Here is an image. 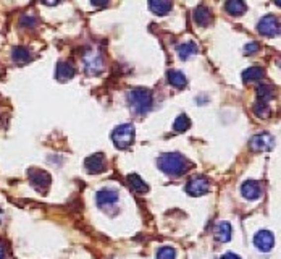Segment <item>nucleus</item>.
Returning a JSON list of instances; mask_svg holds the SVG:
<instances>
[{
    "instance_id": "obj_1",
    "label": "nucleus",
    "mask_w": 281,
    "mask_h": 259,
    "mask_svg": "<svg viewBox=\"0 0 281 259\" xmlns=\"http://www.w3.org/2000/svg\"><path fill=\"white\" fill-rule=\"evenodd\" d=\"M157 165L163 174L170 177H180L192 167V164L180 152H165L157 160Z\"/></svg>"
},
{
    "instance_id": "obj_2",
    "label": "nucleus",
    "mask_w": 281,
    "mask_h": 259,
    "mask_svg": "<svg viewBox=\"0 0 281 259\" xmlns=\"http://www.w3.org/2000/svg\"><path fill=\"white\" fill-rule=\"evenodd\" d=\"M128 101L138 115H145L152 109V94L144 88H136L128 92Z\"/></svg>"
},
{
    "instance_id": "obj_3",
    "label": "nucleus",
    "mask_w": 281,
    "mask_h": 259,
    "mask_svg": "<svg viewBox=\"0 0 281 259\" xmlns=\"http://www.w3.org/2000/svg\"><path fill=\"white\" fill-rule=\"evenodd\" d=\"M112 141L118 149H128L134 141V127L131 123L117 127L112 133Z\"/></svg>"
},
{
    "instance_id": "obj_4",
    "label": "nucleus",
    "mask_w": 281,
    "mask_h": 259,
    "mask_svg": "<svg viewBox=\"0 0 281 259\" xmlns=\"http://www.w3.org/2000/svg\"><path fill=\"white\" fill-rule=\"evenodd\" d=\"M249 147L254 152H267L272 151L275 147V138L272 136L270 133H260L255 134V136L250 138L249 141Z\"/></svg>"
},
{
    "instance_id": "obj_5",
    "label": "nucleus",
    "mask_w": 281,
    "mask_h": 259,
    "mask_svg": "<svg viewBox=\"0 0 281 259\" xmlns=\"http://www.w3.org/2000/svg\"><path fill=\"white\" fill-rule=\"evenodd\" d=\"M28 177H29V183H31L38 191H41V193H42V191H47V188L50 187L52 178L46 170L29 169L28 170Z\"/></svg>"
},
{
    "instance_id": "obj_6",
    "label": "nucleus",
    "mask_w": 281,
    "mask_h": 259,
    "mask_svg": "<svg viewBox=\"0 0 281 259\" xmlns=\"http://www.w3.org/2000/svg\"><path fill=\"white\" fill-rule=\"evenodd\" d=\"M209 190H210V183L202 175L192 177L191 180L187 182V185H186V193L189 196H194V198L207 194V193H209Z\"/></svg>"
},
{
    "instance_id": "obj_7",
    "label": "nucleus",
    "mask_w": 281,
    "mask_h": 259,
    "mask_svg": "<svg viewBox=\"0 0 281 259\" xmlns=\"http://www.w3.org/2000/svg\"><path fill=\"white\" fill-rule=\"evenodd\" d=\"M259 33L267 36V38H275L280 34V21L277 16L267 15L259 21Z\"/></svg>"
},
{
    "instance_id": "obj_8",
    "label": "nucleus",
    "mask_w": 281,
    "mask_h": 259,
    "mask_svg": "<svg viewBox=\"0 0 281 259\" xmlns=\"http://www.w3.org/2000/svg\"><path fill=\"white\" fill-rule=\"evenodd\" d=\"M84 167H86L88 174H102L107 169V162H105V156L102 152H95L93 156H89L86 160H84Z\"/></svg>"
},
{
    "instance_id": "obj_9",
    "label": "nucleus",
    "mask_w": 281,
    "mask_h": 259,
    "mask_svg": "<svg viewBox=\"0 0 281 259\" xmlns=\"http://www.w3.org/2000/svg\"><path fill=\"white\" fill-rule=\"evenodd\" d=\"M254 246L260 253H268L273 250L275 246V237L272 232L268 230H259L254 235Z\"/></svg>"
},
{
    "instance_id": "obj_10",
    "label": "nucleus",
    "mask_w": 281,
    "mask_h": 259,
    "mask_svg": "<svg viewBox=\"0 0 281 259\" xmlns=\"http://www.w3.org/2000/svg\"><path fill=\"white\" fill-rule=\"evenodd\" d=\"M84 65H86V70L89 75H99L102 71V57L97 52L91 51L84 55Z\"/></svg>"
},
{
    "instance_id": "obj_11",
    "label": "nucleus",
    "mask_w": 281,
    "mask_h": 259,
    "mask_svg": "<svg viewBox=\"0 0 281 259\" xmlns=\"http://www.w3.org/2000/svg\"><path fill=\"white\" fill-rule=\"evenodd\" d=\"M241 194L246 198L247 201H255L262 196V188L260 183L255 180H246L241 187Z\"/></svg>"
},
{
    "instance_id": "obj_12",
    "label": "nucleus",
    "mask_w": 281,
    "mask_h": 259,
    "mask_svg": "<svg viewBox=\"0 0 281 259\" xmlns=\"http://www.w3.org/2000/svg\"><path fill=\"white\" fill-rule=\"evenodd\" d=\"M118 191L115 190H100L97 191L95 194V199H97V204L99 207H108V206H113L115 202L118 201Z\"/></svg>"
},
{
    "instance_id": "obj_13",
    "label": "nucleus",
    "mask_w": 281,
    "mask_h": 259,
    "mask_svg": "<svg viewBox=\"0 0 281 259\" xmlns=\"http://www.w3.org/2000/svg\"><path fill=\"white\" fill-rule=\"evenodd\" d=\"M76 68L71 62H58L57 65V79L58 81H68L75 76Z\"/></svg>"
},
{
    "instance_id": "obj_14",
    "label": "nucleus",
    "mask_w": 281,
    "mask_h": 259,
    "mask_svg": "<svg viewBox=\"0 0 281 259\" xmlns=\"http://www.w3.org/2000/svg\"><path fill=\"white\" fill-rule=\"evenodd\" d=\"M233 235V229H231L230 222H218L215 225V238L220 243H228Z\"/></svg>"
},
{
    "instance_id": "obj_15",
    "label": "nucleus",
    "mask_w": 281,
    "mask_h": 259,
    "mask_svg": "<svg viewBox=\"0 0 281 259\" xmlns=\"http://www.w3.org/2000/svg\"><path fill=\"white\" fill-rule=\"evenodd\" d=\"M173 7L172 0H149V8L154 11L155 15H167Z\"/></svg>"
},
{
    "instance_id": "obj_16",
    "label": "nucleus",
    "mask_w": 281,
    "mask_h": 259,
    "mask_svg": "<svg viewBox=\"0 0 281 259\" xmlns=\"http://www.w3.org/2000/svg\"><path fill=\"white\" fill-rule=\"evenodd\" d=\"M192 16H194V21L199 24V26H207L210 23V10L204 7V5H199L195 7L192 11Z\"/></svg>"
},
{
    "instance_id": "obj_17",
    "label": "nucleus",
    "mask_w": 281,
    "mask_h": 259,
    "mask_svg": "<svg viewBox=\"0 0 281 259\" xmlns=\"http://www.w3.org/2000/svg\"><path fill=\"white\" fill-rule=\"evenodd\" d=\"M128 185H130V188L133 191H136V193H140V194L147 193V191H149V185L145 183L139 175H136V174L128 175Z\"/></svg>"
},
{
    "instance_id": "obj_18",
    "label": "nucleus",
    "mask_w": 281,
    "mask_h": 259,
    "mask_svg": "<svg viewBox=\"0 0 281 259\" xmlns=\"http://www.w3.org/2000/svg\"><path fill=\"white\" fill-rule=\"evenodd\" d=\"M199 52V47L195 42H185V44H181L178 46V55H180V59L181 60H187V59H191L192 55H195Z\"/></svg>"
},
{
    "instance_id": "obj_19",
    "label": "nucleus",
    "mask_w": 281,
    "mask_h": 259,
    "mask_svg": "<svg viewBox=\"0 0 281 259\" xmlns=\"http://www.w3.org/2000/svg\"><path fill=\"white\" fill-rule=\"evenodd\" d=\"M225 8H227V11L230 15L233 16H239L242 13H246V3L242 2V0H228L227 3H225Z\"/></svg>"
},
{
    "instance_id": "obj_20",
    "label": "nucleus",
    "mask_w": 281,
    "mask_h": 259,
    "mask_svg": "<svg viewBox=\"0 0 281 259\" xmlns=\"http://www.w3.org/2000/svg\"><path fill=\"white\" fill-rule=\"evenodd\" d=\"M265 76V71L260 68V66H250L246 71L242 73V79L246 83H252V81H260L262 78Z\"/></svg>"
},
{
    "instance_id": "obj_21",
    "label": "nucleus",
    "mask_w": 281,
    "mask_h": 259,
    "mask_svg": "<svg viewBox=\"0 0 281 259\" xmlns=\"http://www.w3.org/2000/svg\"><path fill=\"white\" fill-rule=\"evenodd\" d=\"M11 59H13L16 64H28L33 57H31V52H29L26 47L18 46L11 51Z\"/></svg>"
},
{
    "instance_id": "obj_22",
    "label": "nucleus",
    "mask_w": 281,
    "mask_h": 259,
    "mask_svg": "<svg viewBox=\"0 0 281 259\" xmlns=\"http://www.w3.org/2000/svg\"><path fill=\"white\" fill-rule=\"evenodd\" d=\"M168 81L172 86H175V88H178V89H183L186 86V76L183 75L181 71L178 70H172V71H168Z\"/></svg>"
},
{
    "instance_id": "obj_23",
    "label": "nucleus",
    "mask_w": 281,
    "mask_h": 259,
    "mask_svg": "<svg viewBox=\"0 0 281 259\" xmlns=\"http://www.w3.org/2000/svg\"><path fill=\"white\" fill-rule=\"evenodd\" d=\"M252 110H254V114L259 117V119H268V117L272 115V109L268 107V104L264 102V101H257V102H255Z\"/></svg>"
},
{
    "instance_id": "obj_24",
    "label": "nucleus",
    "mask_w": 281,
    "mask_h": 259,
    "mask_svg": "<svg viewBox=\"0 0 281 259\" xmlns=\"http://www.w3.org/2000/svg\"><path fill=\"white\" fill-rule=\"evenodd\" d=\"M257 96H259V101H264V102H268L272 101L275 97V89L273 86L270 84H262L257 88Z\"/></svg>"
},
{
    "instance_id": "obj_25",
    "label": "nucleus",
    "mask_w": 281,
    "mask_h": 259,
    "mask_svg": "<svg viewBox=\"0 0 281 259\" xmlns=\"http://www.w3.org/2000/svg\"><path fill=\"white\" fill-rule=\"evenodd\" d=\"M189 127H191V120L187 119V115H180L173 123V130L178 133L186 131V130H189Z\"/></svg>"
},
{
    "instance_id": "obj_26",
    "label": "nucleus",
    "mask_w": 281,
    "mask_h": 259,
    "mask_svg": "<svg viewBox=\"0 0 281 259\" xmlns=\"http://www.w3.org/2000/svg\"><path fill=\"white\" fill-rule=\"evenodd\" d=\"M176 258V251L172 246H163L157 251V258L155 259H175Z\"/></svg>"
},
{
    "instance_id": "obj_27",
    "label": "nucleus",
    "mask_w": 281,
    "mask_h": 259,
    "mask_svg": "<svg viewBox=\"0 0 281 259\" xmlns=\"http://www.w3.org/2000/svg\"><path fill=\"white\" fill-rule=\"evenodd\" d=\"M21 26H26V28H34L36 24H38V20H36L34 16L31 15H23L21 16Z\"/></svg>"
},
{
    "instance_id": "obj_28",
    "label": "nucleus",
    "mask_w": 281,
    "mask_h": 259,
    "mask_svg": "<svg viewBox=\"0 0 281 259\" xmlns=\"http://www.w3.org/2000/svg\"><path fill=\"white\" fill-rule=\"evenodd\" d=\"M259 49H260L259 42H249V44L244 47V51H246V54L252 55V54H255V52H259Z\"/></svg>"
},
{
    "instance_id": "obj_29",
    "label": "nucleus",
    "mask_w": 281,
    "mask_h": 259,
    "mask_svg": "<svg viewBox=\"0 0 281 259\" xmlns=\"http://www.w3.org/2000/svg\"><path fill=\"white\" fill-rule=\"evenodd\" d=\"M222 259H241V258L237 256L236 253H231V251H228V253H225Z\"/></svg>"
},
{
    "instance_id": "obj_30",
    "label": "nucleus",
    "mask_w": 281,
    "mask_h": 259,
    "mask_svg": "<svg viewBox=\"0 0 281 259\" xmlns=\"http://www.w3.org/2000/svg\"><path fill=\"white\" fill-rule=\"evenodd\" d=\"M94 5H97V7H105V5L108 3V0H91Z\"/></svg>"
},
{
    "instance_id": "obj_31",
    "label": "nucleus",
    "mask_w": 281,
    "mask_h": 259,
    "mask_svg": "<svg viewBox=\"0 0 281 259\" xmlns=\"http://www.w3.org/2000/svg\"><path fill=\"white\" fill-rule=\"evenodd\" d=\"M5 256H7V250H5V246L0 243V259H5Z\"/></svg>"
},
{
    "instance_id": "obj_32",
    "label": "nucleus",
    "mask_w": 281,
    "mask_h": 259,
    "mask_svg": "<svg viewBox=\"0 0 281 259\" xmlns=\"http://www.w3.org/2000/svg\"><path fill=\"white\" fill-rule=\"evenodd\" d=\"M42 2H44L46 5H50V7H52V5H57L60 0H42Z\"/></svg>"
},
{
    "instance_id": "obj_33",
    "label": "nucleus",
    "mask_w": 281,
    "mask_h": 259,
    "mask_svg": "<svg viewBox=\"0 0 281 259\" xmlns=\"http://www.w3.org/2000/svg\"><path fill=\"white\" fill-rule=\"evenodd\" d=\"M0 222H2V211H0Z\"/></svg>"
}]
</instances>
